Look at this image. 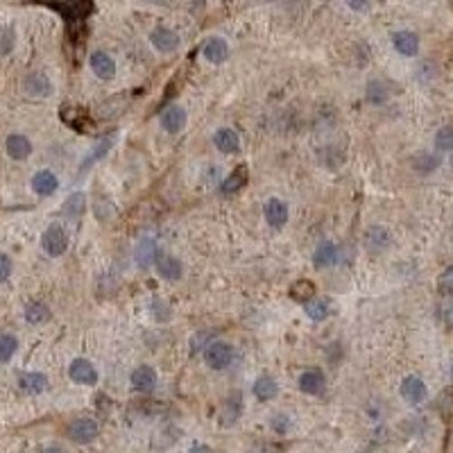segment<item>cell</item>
<instances>
[{"instance_id":"6da1fadb","label":"cell","mask_w":453,"mask_h":453,"mask_svg":"<svg viewBox=\"0 0 453 453\" xmlns=\"http://www.w3.org/2000/svg\"><path fill=\"white\" fill-rule=\"evenodd\" d=\"M41 250H44L48 257H62L68 250V234L62 225H50L41 236Z\"/></svg>"},{"instance_id":"7a4b0ae2","label":"cell","mask_w":453,"mask_h":453,"mask_svg":"<svg viewBox=\"0 0 453 453\" xmlns=\"http://www.w3.org/2000/svg\"><path fill=\"white\" fill-rule=\"evenodd\" d=\"M68 440L75 444H91L93 440H98L100 435V426H98L95 419L91 417H77L68 424Z\"/></svg>"},{"instance_id":"3957f363","label":"cell","mask_w":453,"mask_h":453,"mask_svg":"<svg viewBox=\"0 0 453 453\" xmlns=\"http://www.w3.org/2000/svg\"><path fill=\"white\" fill-rule=\"evenodd\" d=\"M204 358H207V365L211 369H227L234 360V347L229 342L213 340L204 349Z\"/></svg>"},{"instance_id":"277c9868","label":"cell","mask_w":453,"mask_h":453,"mask_svg":"<svg viewBox=\"0 0 453 453\" xmlns=\"http://www.w3.org/2000/svg\"><path fill=\"white\" fill-rule=\"evenodd\" d=\"M68 376L73 383L77 385H95L98 383V369L93 367V362L86 358H75L68 365Z\"/></svg>"},{"instance_id":"5b68a950","label":"cell","mask_w":453,"mask_h":453,"mask_svg":"<svg viewBox=\"0 0 453 453\" xmlns=\"http://www.w3.org/2000/svg\"><path fill=\"white\" fill-rule=\"evenodd\" d=\"M23 91H26V95L30 98H48L53 93V82L50 77L46 75V73H41V71H35V73H30V75H26V80H23Z\"/></svg>"},{"instance_id":"8992f818","label":"cell","mask_w":453,"mask_h":453,"mask_svg":"<svg viewBox=\"0 0 453 453\" xmlns=\"http://www.w3.org/2000/svg\"><path fill=\"white\" fill-rule=\"evenodd\" d=\"M154 266H156V275L161 279H166V281H179V279L184 277V266H181V261L170 257V254H156Z\"/></svg>"},{"instance_id":"52a82bcc","label":"cell","mask_w":453,"mask_h":453,"mask_svg":"<svg viewBox=\"0 0 453 453\" xmlns=\"http://www.w3.org/2000/svg\"><path fill=\"white\" fill-rule=\"evenodd\" d=\"M399 392H401V397L406 399L408 403H413V406H417V403H422V401L426 399V394H428L426 383H424L419 376H415V374H410V376L403 378Z\"/></svg>"},{"instance_id":"ba28073f","label":"cell","mask_w":453,"mask_h":453,"mask_svg":"<svg viewBox=\"0 0 453 453\" xmlns=\"http://www.w3.org/2000/svg\"><path fill=\"white\" fill-rule=\"evenodd\" d=\"M263 216H266V222L272 229H281L288 222V204L279 197H270L263 207Z\"/></svg>"},{"instance_id":"9c48e42d","label":"cell","mask_w":453,"mask_h":453,"mask_svg":"<svg viewBox=\"0 0 453 453\" xmlns=\"http://www.w3.org/2000/svg\"><path fill=\"white\" fill-rule=\"evenodd\" d=\"M32 191H35L39 197H50L57 193V188H59V179L53 170H39L35 172V177H32Z\"/></svg>"},{"instance_id":"30bf717a","label":"cell","mask_w":453,"mask_h":453,"mask_svg":"<svg viewBox=\"0 0 453 453\" xmlns=\"http://www.w3.org/2000/svg\"><path fill=\"white\" fill-rule=\"evenodd\" d=\"M186 109L179 104H170L168 109H163L161 113V127L168 131V134H179L181 129L186 127Z\"/></svg>"},{"instance_id":"8fae6325","label":"cell","mask_w":453,"mask_h":453,"mask_svg":"<svg viewBox=\"0 0 453 453\" xmlns=\"http://www.w3.org/2000/svg\"><path fill=\"white\" fill-rule=\"evenodd\" d=\"M213 145H216L222 154H236L241 150V136H238V131L232 127H220L216 134H213Z\"/></svg>"},{"instance_id":"7c38bea8","label":"cell","mask_w":453,"mask_h":453,"mask_svg":"<svg viewBox=\"0 0 453 453\" xmlns=\"http://www.w3.org/2000/svg\"><path fill=\"white\" fill-rule=\"evenodd\" d=\"M150 44L159 53H172L179 48V37H177V32L170 28H154L150 32Z\"/></svg>"},{"instance_id":"4fadbf2b","label":"cell","mask_w":453,"mask_h":453,"mask_svg":"<svg viewBox=\"0 0 453 453\" xmlns=\"http://www.w3.org/2000/svg\"><path fill=\"white\" fill-rule=\"evenodd\" d=\"M392 46L403 57H415L419 53V37L410 30H399L392 35Z\"/></svg>"},{"instance_id":"5bb4252c","label":"cell","mask_w":453,"mask_h":453,"mask_svg":"<svg viewBox=\"0 0 453 453\" xmlns=\"http://www.w3.org/2000/svg\"><path fill=\"white\" fill-rule=\"evenodd\" d=\"M129 381H131V388H134L136 392L147 394L156 388V372L150 365H138L134 372H131Z\"/></svg>"},{"instance_id":"9a60e30c","label":"cell","mask_w":453,"mask_h":453,"mask_svg":"<svg viewBox=\"0 0 453 453\" xmlns=\"http://www.w3.org/2000/svg\"><path fill=\"white\" fill-rule=\"evenodd\" d=\"M89 64H91V71H93L100 80H111L116 75V62H113V57L109 53L95 50L91 55Z\"/></svg>"},{"instance_id":"2e32d148","label":"cell","mask_w":453,"mask_h":453,"mask_svg":"<svg viewBox=\"0 0 453 453\" xmlns=\"http://www.w3.org/2000/svg\"><path fill=\"white\" fill-rule=\"evenodd\" d=\"M5 152L14 161H23L32 154V141L23 134H10L5 141Z\"/></svg>"},{"instance_id":"e0dca14e","label":"cell","mask_w":453,"mask_h":453,"mask_svg":"<svg viewBox=\"0 0 453 453\" xmlns=\"http://www.w3.org/2000/svg\"><path fill=\"white\" fill-rule=\"evenodd\" d=\"M297 385L304 394H313V397H317V394H322L326 390L324 374L320 372V369H306V372L299 376Z\"/></svg>"},{"instance_id":"ac0fdd59","label":"cell","mask_w":453,"mask_h":453,"mask_svg":"<svg viewBox=\"0 0 453 453\" xmlns=\"http://www.w3.org/2000/svg\"><path fill=\"white\" fill-rule=\"evenodd\" d=\"M390 241H392L390 232H388L385 227H381V225L369 227L367 232H365V247H367V250L372 252V254H378V252L388 250Z\"/></svg>"},{"instance_id":"d6986e66","label":"cell","mask_w":453,"mask_h":453,"mask_svg":"<svg viewBox=\"0 0 453 453\" xmlns=\"http://www.w3.org/2000/svg\"><path fill=\"white\" fill-rule=\"evenodd\" d=\"M202 55L211 64H225L229 59V44L222 37H213L204 44Z\"/></svg>"},{"instance_id":"ffe728a7","label":"cell","mask_w":453,"mask_h":453,"mask_svg":"<svg viewBox=\"0 0 453 453\" xmlns=\"http://www.w3.org/2000/svg\"><path fill=\"white\" fill-rule=\"evenodd\" d=\"M247 179H250V170H247V166L234 168L232 172H229V177H225V181H222V186H220L222 195H234L238 191H243V188L247 186Z\"/></svg>"},{"instance_id":"44dd1931","label":"cell","mask_w":453,"mask_h":453,"mask_svg":"<svg viewBox=\"0 0 453 453\" xmlns=\"http://www.w3.org/2000/svg\"><path fill=\"white\" fill-rule=\"evenodd\" d=\"M19 388L26 394H41L48 388V376L44 372H23L19 374Z\"/></svg>"},{"instance_id":"7402d4cb","label":"cell","mask_w":453,"mask_h":453,"mask_svg":"<svg viewBox=\"0 0 453 453\" xmlns=\"http://www.w3.org/2000/svg\"><path fill=\"white\" fill-rule=\"evenodd\" d=\"M241 415H243V401H241L238 394H234V397H229L225 403H222V408H220V424L222 426H234Z\"/></svg>"},{"instance_id":"603a6c76","label":"cell","mask_w":453,"mask_h":453,"mask_svg":"<svg viewBox=\"0 0 453 453\" xmlns=\"http://www.w3.org/2000/svg\"><path fill=\"white\" fill-rule=\"evenodd\" d=\"M338 261V247L331 241H324L317 245L315 254H313V266L315 268H331Z\"/></svg>"},{"instance_id":"cb8c5ba5","label":"cell","mask_w":453,"mask_h":453,"mask_svg":"<svg viewBox=\"0 0 453 453\" xmlns=\"http://www.w3.org/2000/svg\"><path fill=\"white\" fill-rule=\"evenodd\" d=\"M252 392H254V397H257V399L270 401V399H275L277 394H279V385H277V381L272 376H261V378L254 381Z\"/></svg>"},{"instance_id":"d4e9b609","label":"cell","mask_w":453,"mask_h":453,"mask_svg":"<svg viewBox=\"0 0 453 453\" xmlns=\"http://www.w3.org/2000/svg\"><path fill=\"white\" fill-rule=\"evenodd\" d=\"M23 317H26V322L30 324H44L50 320V308L46 306L44 302H30L26 311H23Z\"/></svg>"},{"instance_id":"484cf974","label":"cell","mask_w":453,"mask_h":453,"mask_svg":"<svg viewBox=\"0 0 453 453\" xmlns=\"http://www.w3.org/2000/svg\"><path fill=\"white\" fill-rule=\"evenodd\" d=\"M156 254H159L156 252V243L152 241V238H143L136 247V263L141 268H150L156 259Z\"/></svg>"},{"instance_id":"4316f807","label":"cell","mask_w":453,"mask_h":453,"mask_svg":"<svg viewBox=\"0 0 453 453\" xmlns=\"http://www.w3.org/2000/svg\"><path fill=\"white\" fill-rule=\"evenodd\" d=\"M304 313L313 320V322H324V320L329 317V313H331V306H329V302L326 299H311L304 304Z\"/></svg>"},{"instance_id":"83f0119b","label":"cell","mask_w":453,"mask_h":453,"mask_svg":"<svg viewBox=\"0 0 453 453\" xmlns=\"http://www.w3.org/2000/svg\"><path fill=\"white\" fill-rule=\"evenodd\" d=\"M413 168L419 172V175H428V172L440 168V156H435L431 152H419L413 156Z\"/></svg>"},{"instance_id":"f1b7e54d","label":"cell","mask_w":453,"mask_h":453,"mask_svg":"<svg viewBox=\"0 0 453 453\" xmlns=\"http://www.w3.org/2000/svg\"><path fill=\"white\" fill-rule=\"evenodd\" d=\"M313 295H315V284L308 281V279H302V281L293 284L290 286V297L299 304H306L313 299Z\"/></svg>"},{"instance_id":"f546056e","label":"cell","mask_w":453,"mask_h":453,"mask_svg":"<svg viewBox=\"0 0 453 453\" xmlns=\"http://www.w3.org/2000/svg\"><path fill=\"white\" fill-rule=\"evenodd\" d=\"M62 211L71 218H80L84 213V193H73L68 200L64 202Z\"/></svg>"},{"instance_id":"4dcf8cb0","label":"cell","mask_w":453,"mask_h":453,"mask_svg":"<svg viewBox=\"0 0 453 453\" xmlns=\"http://www.w3.org/2000/svg\"><path fill=\"white\" fill-rule=\"evenodd\" d=\"M16 351H19V340H16L12 333L0 335V362L12 360Z\"/></svg>"},{"instance_id":"1f68e13d","label":"cell","mask_w":453,"mask_h":453,"mask_svg":"<svg viewBox=\"0 0 453 453\" xmlns=\"http://www.w3.org/2000/svg\"><path fill=\"white\" fill-rule=\"evenodd\" d=\"M62 118L68 122V125H73L75 129H86V113L82 111V109H73V107H64V111H62Z\"/></svg>"},{"instance_id":"d6a6232c","label":"cell","mask_w":453,"mask_h":453,"mask_svg":"<svg viewBox=\"0 0 453 453\" xmlns=\"http://www.w3.org/2000/svg\"><path fill=\"white\" fill-rule=\"evenodd\" d=\"M388 89H385V84L383 82H378V80H374V82H369L367 84V100L369 102H374V104H383L385 100H388Z\"/></svg>"},{"instance_id":"836d02e7","label":"cell","mask_w":453,"mask_h":453,"mask_svg":"<svg viewBox=\"0 0 453 453\" xmlns=\"http://www.w3.org/2000/svg\"><path fill=\"white\" fill-rule=\"evenodd\" d=\"M435 147L440 152H451L453 150V125H444L435 134Z\"/></svg>"},{"instance_id":"e575fe53","label":"cell","mask_w":453,"mask_h":453,"mask_svg":"<svg viewBox=\"0 0 453 453\" xmlns=\"http://www.w3.org/2000/svg\"><path fill=\"white\" fill-rule=\"evenodd\" d=\"M16 46V35L12 28H0V55H10Z\"/></svg>"},{"instance_id":"d590c367","label":"cell","mask_w":453,"mask_h":453,"mask_svg":"<svg viewBox=\"0 0 453 453\" xmlns=\"http://www.w3.org/2000/svg\"><path fill=\"white\" fill-rule=\"evenodd\" d=\"M12 272H14V263L10 259V254L0 252V284H5L12 277Z\"/></svg>"},{"instance_id":"8d00e7d4","label":"cell","mask_w":453,"mask_h":453,"mask_svg":"<svg viewBox=\"0 0 453 453\" xmlns=\"http://www.w3.org/2000/svg\"><path fill=\"white\" fill-rule=\"evenodd\" d=\"M438 288H440V293H453V266H449V268L440 275Z\"/></svg>"},{"instance_id":"74e56055","label":"cell","mask_w":453,"mask_h":453,"mask_svg":"<svg viewBox=\"0 0 453 453\" xmlns=\"http://www.w3.org/2000/svg\"><path fill=\"white\" fill-rule=\"evenodd\" d=\"M270 426H272V431H275V433L284 435L288 428H290V419H288L286 415H275L270 419Z\"/></svg>"},{"instance_id":"f35d334b","label":"cell","mask_w":453,"mask_h":453,"mask_svg":"<svg viewBox=\"0 0 453 453\" xmlns=\"http://www.w3.org/2000/svg\"><path fill=\"white\" fill-rule=\"evenodd\" d=\"M442 317H444V322H447L449 326H453V302L444 304V308H442Z\"/></svg>"},{"instance_id":"ab89813d","label":"cell","mask_w":453,"mask_h":453,"mask_svg":"<svg viewBox=\"0 0 453 453\" xmlns=\"http://www.w3.org/2000/svg\"><path fill=\"white\" fill-rule=\"evenodd\" d=\"M188 453H211V449L209 447H204V444H195V447L188 451Z\"/></svg>"},{"instance_id":"60d3db41","label":"cell","mask_w":453,"mask_h":453,"mask_svg":"<svg viewBox=\"0 0 453 453\" xmlns=\"http://www.w3.org/2000/svg\"><path fill=\"white\" fill-rule=\"evenodd\" d=\"M41 453H64V449L62 447H46Z\"/></svg>"},{"instance_id":"b9f144b4","label":"cell","mask_w":453,"mask_h":453,"mask_svg":"<svg viewBox=\"0 0 453 453\" xmlns=\"http://www.w3.org/2000/svg\"><path fill=\"white\" fill-rule=\"evenodd\" d=\"M351 10H367V5H362V3H349Z\"/></svg>"}]
</instances>
